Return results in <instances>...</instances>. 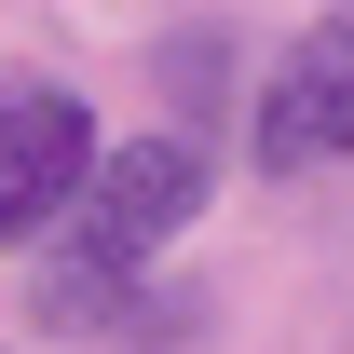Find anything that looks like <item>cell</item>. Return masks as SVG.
<instances>
[{
    "instance_id": "3957f363",
    "label": "cell",
    "mask_w": 354,
    "mask_h": 354,
    "mask_svg": "<svg viewBox=\"0 0 354 354\" xmlns=\"http://www.w3.org/2000/svg\"><path fill=\"white\" fill-rule=\"evenodd\" d=\"M245 136H259V177H327V164H354V14H327V28H300V41L272 55Z\"/></svg>"
},
{
    "instance_id": "6da1fadb",
    "label": "cell",
    "mask_w": 354,
    "mask_h": 354,
    "mask_svg": "<svg viewBox=\"0 0 354 354\" xmlns=\"http://www.w3.org/2000/svg\"><path fill=\"white\" fill-rule=\"evenodd\" d=\"M205 191H218V164H205V136H123L109 164H95V191L68 205V259L82 272H150L177 245V232L205 218Z\"/></svg>"
},
{
    "instance_id": "7a4b0ae2",
    "label": "cell",
    "mask_w": 354,
    "mask_h": 354,
    "mask_svg": "<svg viewBox=\"0 0 354 354\" xmlns=\"http://www.w3.org/2000/svg\"><path fill=\"white\" fill-rule=\"evenodd\" d=\"M95 109L68 82H0V245H28V232H55L68 205L95 191Z\"/></svg>"
}]
</instances>
